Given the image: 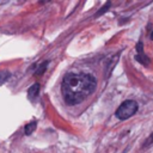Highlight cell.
Masks as SVG:
<instances>
[{"label":"cell","mask_w":153,"mask_h":153,"mask_svg":"<svg viewBox=\"0 0 153 153\" xmlns=\"http://www.w3.org/2000/svg\"><path fill=\"white\" fill-rule=\"evenodd\" d=\"M151 142H153V134H152V135L149 136V139H148V140L146 141V143H147V145H149Z\"/></svg>","instance_id":"cell-6"},{"label":"cell","mask_w":153,"mask_h":153,"mask_svg":"<svg viewBox=\"0 0 153 153\" xmlns=\"http://www.w3.org/2000/svg\"><path fill=\"white\" fill-rule=\"evenodd\" d=\"M151 38L153 39V31H152V33H151Z\"/></svg>","instance_id":"cell-7"},{"label":"cell","mask_w":153,"mask_h":153,"mask_svg":"<svg viewBox=\"0 0 153 153\" xmlns=\"http://www.w3.org/2000/svg\"><path fill=\"white\" fill-rule=\"evenodd\" d=\"M97 81L88 73H68L61 84V93L68 105H76L96 90Z\"/></svg>","instance_id":"cell-1"},{"label":"cell","mask_w":153,"mask_h":153,"mask_svg":"<svg viewBox=\"0 0 153 153\" xmlns=\"http://www.w3.org/2000/svg\"><path fill=\"white\" fill-rule=\"evenodd\" d=\"M35 128H36V122H31V123H29V124L25 127V134H26V135H30V134L35 130Z\"/></svg>","instance_id":"cell-4"},{"label":"cell","mask_w":153,"mask_h":153,"mask_svg":"<svg viewBox=\"0 0 153 153\" xmlns=\"http://www.w3.org/2000/svg\"><path fill=\"white\" fill-rule=\"evenodd\" d=\"M8 76H10V73L8 72H0V85L4 81H6L8 79Z\"/></svg>","instance_id":"cell-5"},{"label":"cell","mask_w":153,"mask_h":153,"mask_svg":"<svg viewBox=\"0 0 153 153\" xmlns=\"http://www.w3.org/2000/svg\"><path fill=\"white\" fill-rule=\"evenodd\" d=\"M38 92H39V85L38 84H35V85H32L30 88H29V97L31 98V99H33V98H36L37 96H38Z\"/></svg>","instance_id":"cell-3"},{"label":"cell","mask_w":153,"mask_h":153,"mask_svg":"<svg viewBox=\"0 0 153 153\" xmlns=\"http://www.w3.org/2000/svg\"><path fill=\"white\" fill-rule=\"evenodd\" d=\"M139 109V105L135 100H131V99H128V100H124L118 109L116 110V117L120 118V120H128L133 115L136 114Z\"/></svg>","instance_id":"cell-2"}]
</instances>
